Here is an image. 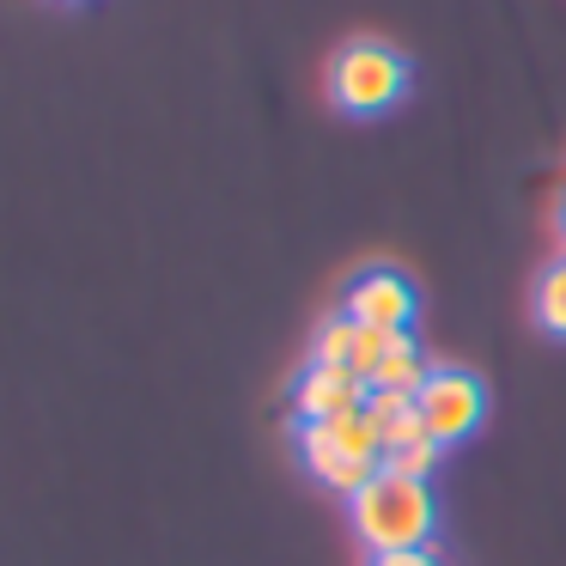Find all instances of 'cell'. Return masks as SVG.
I'll return each mask as SVG.
<instances>
[{
  "mask_svg": "<svg viewBox=\"0 0 566 566\" xmlns=\"http://www.w3.org/2000/svg\"><path fill=\"white\" fill-rule=\"evenodd\" d=\"M354 517V536L366 554H402V548H432L439 536V500H432V481H408V475H378L347 500Z\"/></svg>",
  "mask_w": 566,
  "mask_h": 566,
  "instance_id": "6da1fadb",
  "label": "cell"
},
{
  "mask_svg": "<svg viewBox=\"0 0 566 566\" xmlns=\"http://www.w3.org/2000/svg\"><path fill=\"white\" fill-rule=\"evenodd\" d=\"M408 55L384 38H347L342 50L329 55V74H323V92L342 116H384L408 98Z\"/></svg>",
  "mask_w": 566,
  "mask_h": 566,
  "instance_id": "7a4b0ae2",
  "label": "cell"
},
{
  "mask_svg": "<svg viewBox=\"0 0 566 566\" xmlns=\"http://www.w3.org/2000/svg\"><path fill=\"white\" fill-rule=\"evenodd\" d=\"M298 457H305V469L329 493L354 500V493L384 469V439H378V427H371L366 408H354V415H335V420H311V427H298Z\"/></svg>",
  "mask_w": 566,
  "mask_h": 566,
  "instance_id": "3957f363",
  "label": "cell"
},
{
  "mask_svg": "<svg viewBox=\"0 0 566 566\" xmlns=\"http://www.w3.org/2000/svg\"><path fill=\"white\" fill-rule=\"evenodd\" d=\"M415 408H420V427L439 451L475 439L481 420H488V384L475 378L469 366H432L427 384L415 390Z\"/></svg>",
  "mask_w": 566,
  "mask_h": 566,
  "instance_id": "277c9868",
  "label": "cell"
},
{
  "mask_svg": "<svg viewBox=\"0 0 566 566\" xmlns=\"http://www.w3.org/2000/svg\"><path fill=\"white\" fill-rule=\"evenodd\" d=\"M342 311L366 329H415V311H420V293L402 269H366L354 274V286L342 293Z\"/></svg>",
  "mask_w": 566,
  "mask_h": 566,
  "instance_id": "5b68a950",
  "label": "cell"
},
{
  "mask_svg": "<svg viewBox=\"0 0 566 566\" xmlns=\"http://www.w3.org/2000/svg\"><path fill=\"white\" fill-rule=\"evenodd\" d=\"M366 396H371V384L359 378V371L317 366V359H311V366L293 378V415H298V427H311V420H335V415L366 408Z\"/></svg>",
  "mask_w": 566,
  "mask_h": 566,
  "instance_id": "8992f818",
  "label": "cell"
},
{
  "mask_svg": "<svg viewBox=\"0 0 566 566\" xmlns=\"http://www.w3.org/2000/svg\"><path fill=\"white\" fill-rule=\"evenodd\" d=\"M366 415H371V427H378V439H384V457L402 451V444H415V439H427L415 396H402V390H371L366 396Z\"/></svg>",
  "mask_w": 566,
  "mask_h": 566,
  "instance_id": "52a82bcc",
  "label": "cell"
},
{
  "mask_svg": "<svg viewBox=\"0 0 566 566\" xmlns=\"http://www.w3.org/2000/svg\"><path fill=\"white\" fill-rule=\"evenodd\" d=\"M427 371H432V359L420 354L415 329H396L390 347H384V359H378V371H371V390H402V396H415L420 384H427Z\"/></svg>",
  "mask_w": 566,
  "mask_h": 566,
  "instance_id": "ba28073f",
  "label": "cell"
},
{
  "mask_svg": "<svg viewBox=\"0 0 566 566\" xmlns=\"http://www.w3.org/2000/svg\"><path fill=\"white\" fill-rule=\"evenodd\" d=\"M354 347H359V323L347 317V311L323 317L317 335H311V359H317V366H347L354 371Z\"/></svg>",
  "mask_w": 566,
  "mask_h": 566,
  "instance_id": "9c48e42d",
  "label": "cell"
},
{
  "mask_svg": "<svg viewBox=\"0 0 566 566\" xmlns=\"http://www.w3.org/2000/svg\"><path fill=\"white\" fill-rule=\"evenodd\" d=\"M536 323L566 342V256H554L536 281Z\"/></svg>",
  "mask_w": 566,
  "mask_h": 566,
  "instance_id": "30bf717a",
  "label": "cell"
},
{
  "mask_svg": "<svg viewBox=\"0 0 566 566\" xmlns=\"http://www.w3.org/2000/svg\"><path fill=\"white\" fill-rule=\"evenodd\" d=\"M439 457H444V451H439L432 439H415V444H402V451L384 457V469H390V475H408V481H432Z\"/></svg>",
  "mask_w": 566,
  "mask_h": 566,
  "instance_id": "8fae6325",
  "label": "cell"
},
{
  "mask_svg": "<svg viewBox=\"0 0 566 566\" xmlns=\"http://www.w3.org/2000/svg\"><path fill=\"white\" fill-rule=\"evenodd\" d=\"M366 566H444L432 548H402V554H371Z\"/></svg>",
  "mask_w": 566,
  "mask_h": 566,
  "instance_id": "7c38bea8",
  "label": "cell"
},
{
  "mask_svg": "<svg viewBox=\"0 0 566 566\" xmlns=\"http://www.w3.org/2000/svg\"><path fill=\"white\" fill-rule=\"evenodd\" d=\"M554 232H560V244H566V196L554 201Z\"/></svg>",
  "mask_w": 566,
  "mask_h": 566,
  "instance_id": "4fadbf2b",
  "label": "cell"
}]
</instances>
